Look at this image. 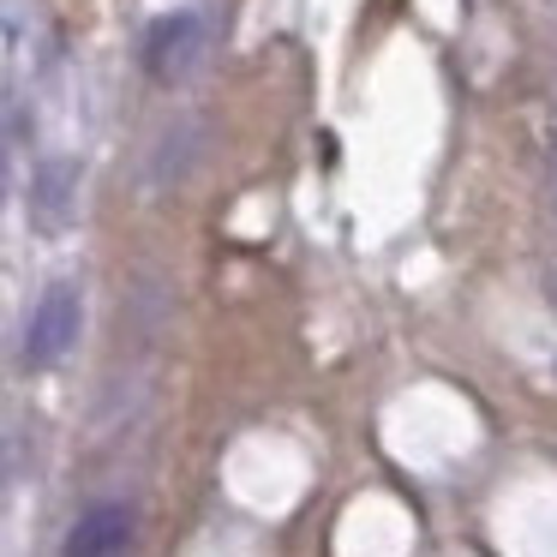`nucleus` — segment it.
<instances>
[{
  "instance_id": "1",
  "label": "nucleus",
  "mask_w": 557,
  "mask_h": 557,
  "mask_svg": "<svg viewBox=\"0 0 557 557\" xmlns=\"http://www.w3.org/2000/svg\"><path fill=\"white\" fill-rule=\"evenodd\" d=\"M78 330H85V294H78V282H49V288H42V300L30 306V324H25V348H18V360H25L30 372L66 360V348L78 342Z\"/></svg>"
},
{
  "instance_id": "3",
  "label": "nucleus",
  "mask_w": 557,
  "mask_h": 557,
  "mask_svg": "<svg viewBox=\"0 0 557 557\" xmlns=\"http://www.w3.org/2000/svg\"><path fill=\"white\" fill-rule=\"evenodd\" d=\"M198 42H205L198 13H169V18H157V25H150V37H145V73L157 78V85L186 78V66L198 61Z\"/></svg>"
},
{
  "instance_id": "4",
  "label": "nucleus",
  "mask_w": 557,
  "mask_h": 557,
  "mask_svg": "<svg viewBox=\"0 0 557 557\" xmlns=\"http://www.w3.org/2000/svg\"><path fill=\"white\" fill-rule=\"evenodd\" d=\"M126 540H133V509L126 504H97L73 521L61 557H121Z\"/></svg>"
},
{
  "instance_id": "2",
  "label": "nucleus",
  "mask_w": 557,
  "mask_h": 557,
  "mask_svg": "<svg viewBox=\"0 0 557 557\" xmlns=\"http://www.w3.org/2000/svg\"><path fill=\"white\" fill-rule=\"evenodd\" d=\"M78 181H85V169H78L73 157H49L37 162V174H30V228L37 234H61L66 222L78 216Z\"/></svg>"
}]
</instances>
